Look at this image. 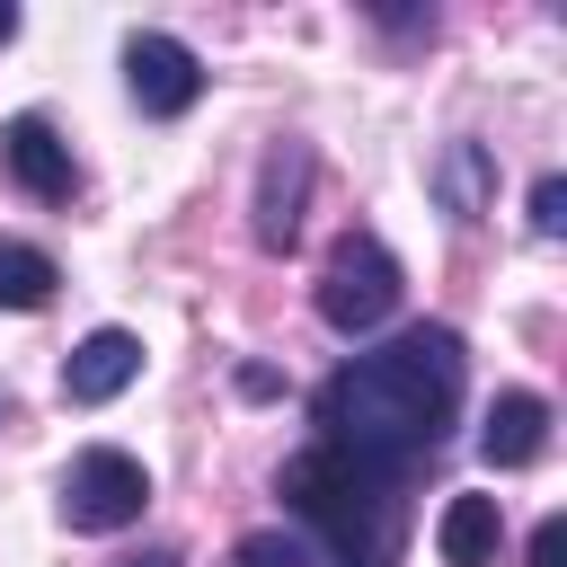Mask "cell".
<instances>
[{
    "mask_svg": "<svg viewBox=\"0 0 567 567\" xmlns=\"http://www.w3.org/2000/svg\"><path fill=\"white\" fill-rule=\"evenodd\" d=\"M461 390H470V346L461 328L443 319H416L399 328L390 346L372 354H346L319 399H310V443L346 452L354 470H372L381 487H408L443 443H452V416H461Z\"/></svg>",
    "mask_w": 567,
    "mask_h": 567,
    "instance_id": "6da1fadb",
    "label": "cell"
},
{
    "mask_svg": "<svg viewBox=\"0 0 567 567\" xmlns=\"http://www.w3.org/2000/svg\"><path fill=\"white\" fill-rule=\"evenodd\" d=\"M284 505H292V532H310L328 558L346 567H390L399 540H408V487H381L372 470H354L346 452L328 443H301L284 461Z\"/></svg>",
    "mask_w": 567,
    "mask_h": 567,
    "instance_id": "7a4b0ae2",
    "label": "cell"
},
{
    "mask_svg": "<svg viewBox=\"0 0 567 567\" xmlns=\"http://www.w3.org/2000/svg\"><path fill=\"white\" fill-rule=\"evenodd\" d=\"M399 292H408V275H399V257L372 239V230H346L337 248H328V266H319V319L337 328V337H372L390 310H399Z\"/></svg>",
    "mask_w": 567,
    "mask_h": 567,
    "instance_id": "3957f363",
    "label": "cell"
},
{
    "mask_svg": "<svg viewBox=\"0 0 567 567\" xmlns=\"http://www.w3.org/2000/svg\"><path fill=\"white\" fill-rule=\"evenodd\" d=\"M142 505H151V470L133 452H115V443L71 452V470H62V523L71 532H133Z\"/></svg>",
    "mask_w": 567,
    "mask_h": 567,
    "instance_id": "277c9868",
    "label": "cell"
},
{
    "mask_svg": "<svg viewBox=\"0 0 567 567\" xmlns=\"http://www.w3.org/2000/svg\"><path fill=\"white\" fill-rule=\"evenodd\" d=\"M124 89H133V106L142 115H186L195 97H204V62H195V44H177V35H159V27H133L124 35Z\"/></svg>",
    "mask_w": 567,
    "mask_h": 567,
    "instance_id": "5b68a950",
    "label": "cell"
},
{
    "mask_svg": "<svg viewBox=\"0 0 567 567\" xmlns=\"http://www.w3.org/2000/svg\"><path fill=\"white\" fill-rule=\"evenodd\" d=\"M310 177H319V159H310V142H292V133L257 159V204H248V230H257V248H266V257H284V248L301 239Z\"/></svg>",
    "mask_w": 567,
    "mask_h": 567,
    "instance_id": "8992f818",
    "label": "cell"
},
{
    "mask_svg": "<svg viewBox=\"0 0 567 567\" xmlns=\"http://www.w3.org/2000/svg\"><path fill=\"white\" fill-rule=\"evenodd\" d=\"M0 168H9V186H27L35 204H71V195H80V159H71V142H62L44 115H9V124H0Z\"/></svg>",
    "mask_w": 567,
    "mask_h": 567,
    "instance_id": "52a82bcc",
    "label": "cell"
},
{
    "mask_svg": "<svg viewBox=\"0 0 567 567\" xmlns=\"http://www.w3.org/2000/svg\"><path fill=\"white\" fill-rule=\"evenodd\" d=\"M425 186H434V204H443V221H487L496 213V142H478V133H452L443 151H434V168H425Z\"/></svg>",
    "mask_w": 567,
    "mask_h": 567,
    "instance_id": "ba28073f",
    "label": "cell"
},
{
    "mask_svg": "<svg viewBox=\"0 0 567 567\" xmlns=\"http://www.w3.org/2000/svg\"><path fill=\"white\" fill-rule=\"evenodd\" d=\"M142 381V337L133 328H89L80 346H71V363H62V399L71 408H106V399H124Z\"/></svg>",
    "mask_w": 567,
    "mask_h": 567,
    "instance_id": "9c48e42d",
    "label": "cell"
},
{
    "mask_svg": "<svg viewBox=\"0 0 567 567\" xmlns=\"http://www.w3.org/2000/svg\"><path fill=\"white\" fill-rule=\"evenodd\" d=\"M478 452H487V470H532L549 452V399L540 390H496V408L478 425Z\"/></svg>",
    "mask_w": 567,
    "mask_h": 567,
    "instance_id": "30bf717a",
    "label": "cell"
},
{
    "mask_svg": "<svg viewBox=\"0 0 567 567\" xmlns=\"http://www.w3.org/2000/svg\"><path fill=\"white\" fill-rule=\"evenodd\" d=\"M434 549H443V567H496V549H505V505H496V496H443Z\"/></svg>",
    "mask_w": 567,
    "mask_h": 567,
    "instance_id": "8fae6325",
    "label": "cell"
},
{
    "mask_svg": "<svg viewBox=\"0 0 567 567\" xmlns=\"http://www.w3.org/2000/svg\"><path fill=\"white\" fill-rule=\"evenodd\" d=\"M62 292V266L35 239H0V310H44Z\"/></svg>",
    "mask_w": 567,
    "mask_h": 567,
    "instance_id": "7c38bea8",
    "label": "cell"
},
{
    "mask_svg": "<svg viewBox=\"0 0 567 567\" xmlns=\"http://www.w3.org/2000/svg\"><path fill=\"white\" fill-rule=\"evenodd\" d=\"M230 567H346V558H328L310 532H248Z\"/></svg>",
    "mask_w": 567,
    "mask_h": 567,
    "instance_id": "4fadbf2b",
    "label": "cell"
},
{
    "mask_svg": "<svg viewBox=\"0 0 567 567\" xmlns=\"http://www.w3.org/2000/svg\"><path fill=\"white\" fill-rule=\"evenodd\" d=\"M567 230V177L549 168V177H532V239H558Z\"/></svg>",
    "mask_w": 567,
    "mask_h": 567,
    "instance_id": "5bb4252c",
    "label": "cell"
},
{
    "mask_svg": "<svg viewBox=\"0 0 567 567\" xmlns=\"http://www.w3.org/2000/svg\"><path fill=\"white\" fill-rule=\"evenodd\" d=\"M523 567H567V514H540V523H532V549H523Z\"/></svg>",
    "mask_w": 567,
    "mask_h": 567,
    "instance_id": "9a60e30c",
    "label": "cell"
},
{
    "mask_svg": "<svg viewBox=\"0 0 567 567\" xmlns=\"http://www.w3.org/2000/svg\"><path fill=\"white\" fill-rule=\"evenodd\" d=\"M124 567H177V549H142V558H124Z\"/></svg>",
    "mask_w": 567,
    "mask_h": 567,
    "instance_id": "2e32d148",
    "label": "cell"
},
{
    "mask_svg": "<svg viewBox=\"0 0 567 567\" xmlns=\"http://www.w3.org/2000/svg\"><path fill=\"white\" fill-rule=\"evenodd\" d=\"M9 35H18V9H9V0H0V44H9Z\"/></svg>",
    "mask_w": 567,
    "mask_h": 567,
    "instance_id": "e0dca14e",
    "label": "cell"
}]
</instances>
